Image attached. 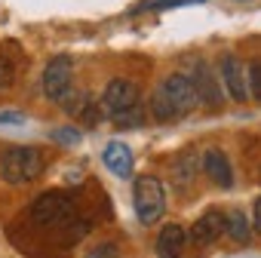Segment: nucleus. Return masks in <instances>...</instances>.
<instances>
[{
  "instance_id": "423d86ee",
  "label": "nucleus",
  "mask_w": 261,
  "mask_h": 258,
  "mask_svg": "<svg viewBox=\"0 0 261 258\" xmlns=\"http://www.w3.org/2000/svg\"><path fill=\"white\" fill-rule=\"evenodd\" d=\"M191 86H194L197 101H203L206 108H218V105L224 101L221 80L215 77V71H212L206 62H197V65H194V80H191Z\"/></svg>"
},
{
  "instance_id": "2eb2a0df",
  "label": "nucleus",
  "mask_w": 261,
  "mask_h": 258,
  "mask_svg": "<svg viewBox=\"0 0 261 258\" xmlns=\"http://www.w3.org/2000/svg\"><path fill=\"white\" fill-rule=\"evenodd\" d=\"M151 114L160 120V123H166V120H175L178 117V111L172 108V101L163 95V89H157L154 95H151Z\"/></svg>"
},
{
  "instance_id": "9b49d317",
  "label": "nucleus",
  "mask_w": 261,
  "mask_h": 258,
  "mask_svg": "<svg viewBox=\"0 0 261 258\" xmlns=\"http://www.w3.org/2000/svg\"><path fill=\"white\" fill-rule=\"evenodd\" d=\"M188 249V234L181 224H166L157 237V255L160 258H181Z\"/></svg>"
},
{
  "instance_id": "aec40b11",
  "label": "nucleus",
  "mask_w": 261,
  "mask_h": 258,
  "mask_svg": "<svg viewBox=\"0 0 261 258\" xmlns=\"http://www.w3.org/2000/svg\"><path fill=\"white\" fill-rule=\"evenodd\" d=\"M114 123H120V126H139V123H142V108H133V111L114 117Z\"/></svg>"
},
{
  "instance_id": "7ed1b4c3",
  "label": "nucleus",
  "mask_w": 261,
  "mask_h": 258,
  "mask_svg": "<svg viewBox=\"0 0 261 258\" xmlns=\"http://www.w3.org/2000/svg\"><path fill=\"white\" fill-rule=\"evenodd\" d=\"M74 215V200L65 191H46L31 203V218L37 224H62Z\"/></svg>"
},
{
  "instance_id": "1a4fd4ad",
  "label": "nucleus",
  "mask_w": 261,
  "mask_h": 258,
  "mask_svg": "<svg viewBox=\"0 0 261 258\" xmlns=\"http://www.w3.org/2000/svg\"><path fill=\"white\" fill-rule=\"evenodd\" d=\"M203 169H206V175L212 178V185H218V188H230V185H233V169H230V160H227L224 151L209 148V151L203 154Z\"/></svg>"
},
{
  "instance_id": "dca6fc26",
  "label": "nucleus",
  "mask_w": 261,
  "mask_h": 258,
  "mask_svg": "<svg viewBox=\"0 0 261 258\" xmlns=\"http://www.w3.org/2000/svg\"><path fill=\"white\" fill-rule=\"evenodd\" d=\"M59 101H62V108H65L68 114H74V117H80L89 98H86V92H74V89H68V92H65V95H62Z\"/></svg>"
},
{
  "instance_id": "5701e85b",
  "label": "nucleus",
  "mask_w": 261,
  "mask_h": 258,
  "mask_svg": "<svg viewBox=\"0 0 261 258\" xmlns=\"http://www.w3.org/2000/svg\"><path fill=\"white\" fill-rule=\"evenodd\" d=\"M252 227L261 234V200H255V209H252Z\"/></svg>"
},
{
  "instance_id": "9d476101",
  "label": "nucleus",
  "mask_w": 261,
  "mask_h": 258,
  "mask_svg": "<svg viewBox=\"0 0 261 258\" xmlns=\"http://www.w3.org/2000/svg\"><path fill=\"white\" fill-rule=\"evenodd\" d=\"M221 77H224V86H227L230 98L246 101L249 86H246V74H243V65H240L237 56H224V59H221Z\"/></svg>"
},
{
  "instance_id": "ddd939ff",
  "label": "nucleus",
  "mask_w": 261,
  "mask_h": 258,
  "mask_svg": "<svg viewBox=\"0 0 261 258\" xmlns=\"http://www.w3.org/2000/svg\"><path fill=\"white\" fill-rule=\"evenodd\" d=\"M197 169H200L197 151H181V154H178V157L172 160V182H175L178 188H188V185L194 182Z\"/></svg>"
},
{
  "instance_id": "6ab92c4d",
  "label": "nucleus",
  "mask_w": 261,
  "mask_h": 258,
  "mask_svg": "<svg viewBox=\"0 0 261 258\" xmlns=\"http://www.w3.org/2000/svg\"><path fill=\"white\" fill-rule=\"evenodd\" d=\"M83 258H117V243H111V240H108V243H98V246L89 249Z\"/></svg>"
},
{
  "instance_id": "20e7f679",
  "label": "nucleus",
  "mask_w": 261,
  "mask_h": 258,
  "mask_svg": "<svg viewBox=\"0 0 261 258\" xmlns=\"http://www.w3.org/2000/svg\"><path fill=\"white\" fill-rule=\"evenodd\" d=\"M101 108L111 114V117H120L126 111L139 108V86L133 80H111L105 86V95H101Z\"/></svg>"
},
{
  "instance_id": "39448f33",
  "label": "nucleus",
  "mask_w": 261,
  "mask_h": 258,
  "mask_svg": "<svg viewBox=\"0 0 261 258\" xmlns=\"http://www.w3.org/2000/svg\"><path fill=\"white\" fill-rule=\"evenodd\" d=\"M71 77H74V62L68 59V56H56L46 68H43V92L53 98V101H59L68 89H71Z\"/></svg>"
},
{
  "instance_id": "a211bd4d",
  "label": "nucleus",
  "mask_w": 261,
  "mask_h": 258,
  "mask_svg": "<svg viewBox=\"0 0 261 258\" xmlns=\"http://www.w3.org/2000/svg\"><path fill=\"white\" fill-rule=\"evenodd\" d=\"M16 80V65L10 56H0V89H10Z\"/></svg>"
},
{
  "instance_id": "f8f14e48",
  "label": "nucleus",
  "mask_w": 261,
  "mask_h": 258,
  "mask_svg": "<svg viewBox=\"0 0 261 258\" xmlns=\"http://www.w3.org/2000/svg\"><path fill=\"white\" fill-rule=\"evenodd\" d=\"M101 157H105V166L114 175H120V178L133 175V151H129L123 142H108L105 151H101Z\"/></svg>"
},
{
  "instance_id": "f257e3e1",
  "label": "nucleus",
  "mask_w": 261,
  "mask_h": 258,
  "mask_svg": "<svg viewBox=\"0 0 261 258\" xmlns=\"http://www.w3.org/2000/svg\"><path fill=\"white\" fill-rule=\"evenodd\" d=\"M40 172H43V154L37 148L16 145V148H7L4 157H0V175H4L7 185H28Z\"/></svg>"
},
{
  "instance_id": "4be33fe9",
  "label": "nucleus",
  "mask_w": 261,
  "mask_h": 258,
  "mask_svg": "<svg viewBox=\"0 0 261 258\" xmlns=\"http://www.w3.org/2000/svg\"><path fill=\"white\" fill-rule=\"evenodd\" d=\"M25 117L19 114V111H4V114H0V126H4V123H22Z\"/></svg>"
},
{
  "instance_id": "f3484780",
  "label": "nucleus",
  "mask_w": 261,
  "mask_h": 258,
  "mask_svg": "<svg viewBox=\"0 0 261 258\" xmlns=\"http://www.w3.org/2000/svg\"><path fill=\"white\" fill-rule=\"evenodd\" d=\"M246 86H249V92L261 101V59H255L252 65H249V77H246Z\"/></svg>"
},
{
  "instance_id": "4468645a",
  "label": "nucleus",
  "mask_w": 261,
  "mask_h": 258,
  "mask_svg": "<svg viewBox=\"0 0 261 258\" xmlns=\"http://www.w3.org/2000/svg\"><path fill=\"white\" fill-rule=\"evenodd\" d=\"M224 234H230L237 243H246L252 237V227H249V221H246V215L240 209H233V212L224 215Z\"/></svg>"
},
{
  "instance_id": "412c9836",
  "label": "nucleus",
  "mask_w": 261,
  "mask_h": 258,
  "mask_svg": "<svg viewBox=\"0 0 261 258\" xmlns=\"http://www.w3.org/2000/svg\"><path fill=\"white\" fill-rule=\"evenodd\" d=\"M53 139H56V142H65V145H77V142H80V133L68 126V129H56Z\"/></svg>"
},
{
  "instance_id": "f03ea898",
  "label": "nucleus",
  "mask_w": 261,
  "mask_h": 258,
  "mask_svg": "<svg viewBox=\"0 0 261 258\" xmlns=\"http://www.w3.org/2000/svg\"><path fill=\"white\" fill-rule=\"evenodd\" d=\"M133 200H136V215H139L142 224H157L166 212V191H163L160 178H154V175H139L136 178Z\"/></svg>"
},
{
  "instance_id": "6e6552de",
  "label": "nucleus",
  "mask_w": 261,
  "mask_h": 258,
  "mask_svg": "<svg viewBox=\"0 0 261 258\" xmlns=\"http://www.w3.org/2000/svg\"><path fill=\"white\" fill-rule=\"evenodd\" d=\"M221 234H224V212L209 209V212H203V215L194 221V227H191V243H194V246H209V243H215Z\"/></svg>"
},
{
  "instance_id": "0eeeda50",
  "label": "nucleus",
  "mask_w": 261,
  "mask_h": 258,
  "mask_svg": "<svg viewBox=\"0 0 261 258\" xmlns=\"http://www.w3.org/2000/svg\"><path fill=\"white\" fill-rule=\"evenodd\" d=\"M163 95L172 101V108L178 111V117L181 114H188L194 105H197V95H194V86H191V77H185V74H169L166 80H163Z\"/></svg>"
}]
</instances>
